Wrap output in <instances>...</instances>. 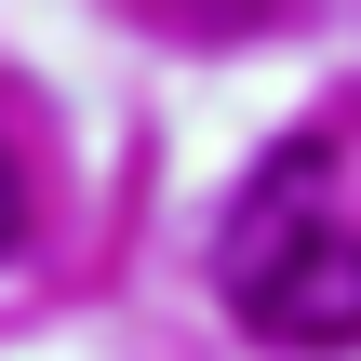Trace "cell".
Returning a JSON list of instances; mask_svg holds the SVG:
<instances>
[{"label":"cell","instance_id":"6da1fadb","mask_svg":"<svg viewBox=\"0 0 361 361\" xmlns=\"http://www.w3.org/2000/svg\"><path fill=\"white\" fill-rule=\"evenodd\" d=\"M228 308H241L268 348H361V228L295 214V228L228 281Z\"/></svg>","mask_w":361,"mask_h":361},{"label":"cell","instance_id":"7a4b0ae2","mask_svg":"<svg viewBox=\"0 0 361 361\" xmlns=\"http://www.w3.org/2000/svg\"><path fill=\"white\" fill-rule=\"evenodd\" d=\"M27 255V174H13V147H0V268Z\"/></svg>","mask_w":361,"mask_h":361}]
</instances>
